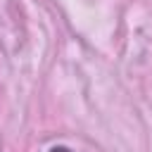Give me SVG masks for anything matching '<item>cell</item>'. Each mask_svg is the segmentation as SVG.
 <instances>
[{
	"instance_id": "1",
	"label": "cell",
	"mask_w": 152,
	"mask_h": 152,
	"mask_svg": "<svg viewBox=\"0 0 152 152\" xmlns=\"http://www.w3.org/2000/svg\"><path fill=\"white\" fill-rule=\"evenodd\" d=\"M50 152H74V150H69V147H64V145H55Z\"/></svg>"
}]
</instances>
